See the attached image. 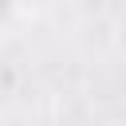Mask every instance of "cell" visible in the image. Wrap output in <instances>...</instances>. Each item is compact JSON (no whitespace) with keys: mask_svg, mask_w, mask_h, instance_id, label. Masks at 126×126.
<instances>
[{"mask_svg":"<svg viewBox=\"0 0 126 126\" xmlns=\"http://www.w3.org/2000/svg\"><path fill=\"white\" fill-rule=\"evenodd\" d=\"M24 16V0H0V32H12Z\"/></svg>","mask_w":126,"mask_h":126,"instance_id":"1","label":"cell"}]
</instances>
